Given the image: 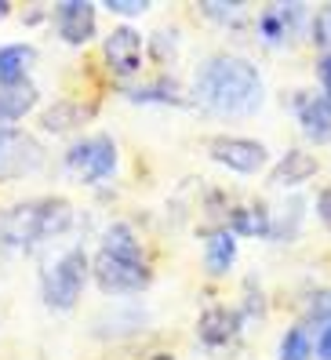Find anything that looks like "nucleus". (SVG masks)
Listing matches in <instances>:
<instances>
[{
	"label": "nucleus",
	"mask_w": 331,
	"mask_h": 360,
	"mask_svg": "<svg viewBox=\"0 0 331 360\" xmlns=\"http://www.w3.org/2000/svg\"><path fill=\"white\" fill-rule=\"evenodd\" d=\"M309 33H313V44L331 48V4H324V8L313 15V22H309Z\"/></svg>",
	"instance_id": "obj_24"
},
{
	"label": "nucleus",
	"mask_w": 331,
	"mask_h": 360,
	"mask_svg": "<svg viewBox=\"0 0 331 360\" xmlns=\"http://www.w3.org/2000/svg\"><path fill=\"white\" fill-rule=\"evenodd\" d=\"M55 30L66 44H88L95 37V4H88V0L55 4Z\"/></svg>",
	"instance_id": "obj_10"
},
{
	"label": "nucleus",
	"mask_w": 331,
	"mask_h": 360,
	"mask_svg": "<svg viewBox=\"0 0 331 360\" xmlns=\"http://www.w3.org/2000/svg\"><path fill=\"white\" fill-rule=\"evenodd\" d=\"M295 113H299V128L313 146L331 142V98L317 91H299L295 98Z\"/></svg>",
	"instance_id": "obj_9"
},
{
	"label": "nucleus",
	"mask_w": 331,
	"mask_h": 360,
	"mask_svg": "<svg viewBox=\"0 0 331 360\" xmlns=\"http://www.w3.org/2000/svg\"><path fill=\"white\" fill-rule=\"evenodd\" d=\"M106 62L117 77H131L142 66V33L131 26H120L106 37Z\"/></svg>",
	"instance_id": "obj_11"
},
{
	"label": "nucleus",
	"mask_w": 331,
	"mask_h": 360,
	"mask_svg": "<svg viewBox=\"0 0 331 360\" xmlns=\"http://www.w3.org/2000/svg\"><path fill=\"white\" fill-rule=\"evenodd\" d=\"M200 11L208 15V18H215V22H240V18L247 15V4H222V0H204L200 4Z\"/></svg>",
	"instance_id": "obj_23"
},
{
	"label": "nucleus",
	"mask_w": 331,
	"mask_h": 360,
	"mask_svg": "<svg viewBox=\"0 0 331 360\" xmlns=\"http://www.w3.org/2000/svg\"><path fill=\"white\" fill-rule=\"evenodd\" d=\"M91 113H95V105L73 102V98H62V102H55V105H51V110H44L40 124H44V131L62 135V131H73V128H80L84 120H91Z\"/></svg>",
	"instance_id": "obj_17"
},
{
	"label": "nucleus",
	"mask_w": 331,
	"mask_h": 360,
	"mask_svg": "<svg viewBox=\"0 0 331 360\" xmlns=\"http://www.w3.org/2000/svg\"><path fill=\"white\" fill-rule=\"evenodd\" d=\"M66 172L70 179L84 182V186L110 179L117 172V142L110 135H88V139L73 142L66 150Z\"/></svg>",
	"instance_id": "obj_4"
},
{
	"label": "nucleus",
	"mask_w": 331,
	"mask_h": 360,
	"mask_svg": "<svg viewBox=\"0 0 331 360\" xmlns=\"http://www.w3.org/2000/svg\"><path fill=\"white\" fill-rule=\"evenodd\" d=\"M237 262V237L226 226L208 233V244H204V266H208L212 277H226Z\"/></svg>",
	"instance_id": "obj_16"
},
{
	"label": "nucleus",
	"mask_w": 331,
	"mask_h": 360,
	"mask_svg": "<svg viewBox=\"0 0 331 360\" xmlns=\"http://www.w3.org/2000/svg\"><path fill=\"white\" fill-rule=\"evenodd\" d=\"M40 91L33 80H11V84H0V124L11 128L15 120H22L33 105H37Z\"/></svg>",
	"instance_id": "obj_14"
},
{
	"label": "nucleus",
	"mask_w": 331,
	"mask_h": 360,
	"mask_svg": "<svg viewBox=\"0 0 331 360\" xmlns=\"http://www.w3.org/2000/svg\"><path fill=\"white\" fill-rule=\"evenodd\" d=\"M73 222V204L66 197H37L22 200L4 211L0 219V240L8 248H33L48 237H58L62 229H70Z\"/></svg>",
	"instance_id": "obj_2"
},
{
	"label": "nucleus",
	"mask_w": 331,
	"mask_h": 360,
	"mask_svg": "<svg viewBox=\"0 0 331 360\" xmlns=\"http://www.w3.org/2000/svg\"><path fill=\"white\" fill-rule=\"evenodd\" d=\"M306 4H270V8H262L259 11V37H262V44H270V48H280L287 44L306 22Z\"/></svg>",
	"instance_id": "obj_8"
},
{
	"label": "nucleus",
	"mask_w": 331,
	"mask_h": 360,
	"mask_svg": "<svg viewBox=\"0 0 331 360\" xmlns=\"http://www.w3.org/2000/svg\"><path fill=\"white\" fill-rule=\"evenodd\" d=\"M302 313H306V324H331V288H320V291H309L306 302H302Z\"/></svg>",
	"instance_id": "obj_22"
},
{
	"label": "nucleus",
	"mask_w": 331,
	"mask_h": 360,
	"mask_svg": "<svg viewBox=\"0 0 331 360\" xmlns=\"http://www.w3.org/2000/svg\"><path fill=\"white\" fill-rule=\"evenodd\" d=\"M320 172V160L313 153H306V150H287L277 164H273V172H270V186L277 189H295L302 182H309Z\"/></svg>",
	"instance_id": "obj_13"
},
{
	"label": "nucleus",
	"mask_w": 331,
	"mask_h": 360,
	"mask_svg": "<svg viewBox=\"0 0 331 360\" xmlns=\"http://www.w3.org/2000/svg\"><path fill=\"white\" fill-rule=\"evenodd\" d=\"M33 62H37L33 44H4V48H0V84L26 80Z\"/></svg>",
	"instance_id": "obj_18"
},
{
	"label": "nucleus",
	"mask_w": 331,
	"mask_h": 360,
	"mask_svg": "<svg viewBox=\"0 0 331 360\" xmlns=\"http://www.w3.org/2000/svg\"><path fill=\"white\" fill-rule=\"evenodd\" d=\"M91 273V259L84 255V248H70L40 273V295L51 309H73L80 291H84V281Z\"/></svg>",
	"instance_id": "obj_3"
},
{
	"label": "nucleus",
	"mask_w": 331,
	"mask_h": 360,
	"mask_svg": "<svg viewBox=\"0 0 331 360\" xmlns=\"http://www.w3.org/2000/svg\"><path fill=\"white\" fill-rule=\"evenodd\" d=\"M317 219L324 222V229L331 233V186H324L317 193Z\"/></svg>",
	"instance_id": "obj_28"
},
{
	"label": "nucleus",
	"mask_w": 331,
	"mask_h": 360,
	"mask_svg": "<svg viewBox=\"0 0 331 360\" xmlns=\"http://www.w3.org/2000/svg\"><path fill=\"white\" fill-rule=\"evenodd\" d=\"M313 360H331V324H327V328H320V335H317Z\"/></svg>",
	"instance_id": "obj_29"
},
{
	"label": "nucleus",
	"mask_w": 331,
	"mask_h": 360,
	"mask_svg": "<svg viewBox=\"0 0 331 360\" xmlns=\"http://www.w3.org/2000/svg\"><path fill=\"white\" fill-rule=\"evenodd\" d=\"M91 277L106 295H135L142 288H150L153 269L146 259H128V255H113V251H98L91 259Z\"/></svg>",
	"instance_id": "obj_5"
},
{
	"label": "nucleus",
	"mask_w": 331,
	"mask_h": 360,
	"mask_svg": "<svg viewBox=\"0 0 331 360\" xmlns=\"http://www.w3.org/2000/svg\"><path fill=\"white\" fill-rule=\"evenodd\" d=\"M193 95L219 117H252L262 105V77L240 55H212L193 77Z\"/></svg>",
	"instance_id": "obj_1"
},
{
	"label": "nucleus",
	"mask_w": 331,
	"mask_h": 360,
	"mask_svg": "<svg viewBox=\"0 0 331 360\" xmlns=\"http://www.w3.org/2000/svg\"><path fill=\"white\" fill-rule=\"evenodd\" d=\"M302 200L295 197V200H287L284 207H280V215L273 211V229H270V237L277 240V244H287V240H295L299 237V226H302Z\"/></svg>",
	"instance_id": "obj_20"
},
{
	"label": "nucleus",
	"mask_w": 331,
	"mask_h": 360,
	"mask_svg": "<svg viewBox=\"0 0 331 360\" xmlns=\"http://www.w3.org/2000/svg\"><path fill=\"white\" fill-rule=\"evenodd\" d=\"M40 160H44V150H40V142L30 131L0 128V182H11V179L37 172Z\"/></svg>",
	"instance_id": "obj_7"
},
{
	"label": "nucleus",
	"mask_w": 331,
	"mask_h": 360,
	"mask_svg": "<svg viewBox=\"0 0 331 360\" xmlns=\"http://www.w3.org/2000/svg\"><path fill=\"white\" fill-rule=\"evenodd\" d=\"M150 360H175V356H171V353H153Z\"/></svg>",
	"instance_id": "obj_30"
},
{
	"label": "nucleus",
	"mask_w": 331,
	"mask_h": 360,
	"mask_svg": "<svg viewBox=\"0 0 331 360\" xmlns=\"http://www.w3.org/2000/svg\"><path fill=\"white\" fill-rule=\"evenodd\" d=\"M277 360H313V338H309L306 324H295L280 335Z\"/></svg>",
	"instance_id": "obj_19"
},
{
	"label": "nucleus",
	"mask_w": 331,
	"mask_h": 360,
	"mask_svg": "<svg viewBox=\"0 0 331 360\" xmlns=\"http://www.w3.org/2000/svg\"><path fill=\"white\" fill-rule=\"evenodd\" d=\"M131 102H182L175 98V88H168V84H157V88H138V91H128Z\"/></svg>",
	"instance_id": "obj_25"
},
{
	"label": "nucleus",
	"mask_w": 331,
	"mask_h": 360,
	"mask_svg": "<svg viewBox=\"0 0 331 360\" xmlns=\"http://www.w3.org/2000/svg\"><path fill=\"white\" fill-rule=\"evenodd\" d=\"M208 157L222 167H230L237 175H259L270 153H266V146L255 142V139H244V135H215L208 139Z\"/></svg>",
	"instance_id": "obj_6"
},
{
	"label": "nucleus",
	"mask_w": 331,
	"mask_h": 360,
	"mask_svg": "<svg viewBox=\"0 0 331 360\" xmlns=\"http://www.w3.org/2000/svg\"><path fill=\"white\" fill-rule=\"evenodd\" d=\"M317 80H320V95L331 98V51L317 58Z\"/></svg>",
	"instance_id": "obj_27"
},
{
	"label": "nucleus",
	"mask_w": 331,
	"mask_h": 360,
	"mask_svg": "<svg viewBox=\"0 0 331 360\" xmlns=\"http://www.w3.org/2000/svg\"><path fill=\"white\" fill-rule=\"evenodd\" d=\"M226 229H230L233 237H270V229H273V211H266L262 204L230 207V215H226Z\"/></svg>",
	"instance_id": "obj_15"
},
{
	"label": "nucleus",
	"mask_w": 331,
	"mask_h": 360,
	"mask_svg": "<svg viewBox=\"0 0 331 360\" xmlns=\"http://www.w3.org/2000/svg\"><path fill=\"white\" fill-rule=\"evenodd\" d=\"M106 244H102V251H113V255H128V259H142V244L135 240V233L131 226H124V222H113L106 229V237H102Z\"/></svg>",
	"instance_id": "obj_21"
},
{
	"label": "nucleus",
	"mask_w": 331,
	"mask_h": 360,
	"mask_svg": "<svg viewBox=\"0 0 331 360\" xmlns=\"http://www.w3.org/2000/svg\"><path fill=\"white\" fill-rule=\"evenodd\" d=\"M240 324H244L240 309L212 306V309H204V313H200L197 335H200V342H204V346H226V342H233V338L240 335Z\"/></svg>",
	"instance_id": "obj_12"
},
{
	"label": "nucleus",
	"mask_w": 331,
	"mask_h": 360,
	"mask_svg": "<svg viewBox=\"0 0 331 360\" xmlns=\"http://www.w3.org/2000/svg\"><path fill=\"white\" fill-rule=\"evenodd\" d=\"M102 8H110L113 15H124V18H135L150 11V0H106Z\"/></svg>",
	"instance_id": "obj_26"
}]
</instances>
